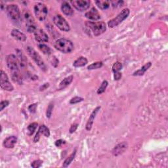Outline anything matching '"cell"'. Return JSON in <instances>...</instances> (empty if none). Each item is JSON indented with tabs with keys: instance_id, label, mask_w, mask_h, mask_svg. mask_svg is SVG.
<instances>
[{
	"instance_id": "cell-34",
	"label": "cell",
	"mask_w": 168,
	"mask_h": 168,
	"mask_svg": "<svg viewBox=\"0 0 168 168\" xmlns=\"http://www.w3.org/2000/svg\"><path fill=\"white\" fill-rule=\"evenodd\" d=\"M37 107H38V103H34V104H32L30 105L28 109H29L30 113H35Z\"/></svg>"
},
{
	"instance_id": "cell-33",
	"label": "cell",
	"mask_w": 168,
	"mask_h": 168,
	"mask_svg": "<svg viewBox=\"0 0 168 168\" xmlns=\"http://www.w3.org/2000/svg\"><path fill=\"white\" fill-rule=\"evenodd\" d=\"M9 104V100H2V101L0 103V111H2L3 110L4 108H5L7 107V106H8Z\"/></svg>"
},
{
	"instance_id": "cell-24",
	"label": "cell",
	"mask_w": 168,
	"mask_h": 168,
	"mask_svg": "<svg viewBox=\"0 0 168 168\" xmlns=\"http://www.w3.org/2000/svg\"><path fill=\"white\" fill-rule=\"evenodd\" d=\"M38 131L40 133L41 135H44L46 137H49L50 136L49 129L46 125H41Z\"/></svg>"
},
{
	"instance_id": "cell-35",
	"label": "cell",
	"mask_w": 168,
	"mask_h": 168,
	"mask_svg": "<svg viewBox=\"0 0 168 168\" xmlns=\"http://www.w3.org/2000/svg\"><path fill=\"white\" fill-rule=\"evenodd\" d=\"M65 143H66V141H64V140H63V139H59V140H57V141H55V146L57 147L60 148L61 146H62L63 144H64Z\"/></svg>"
},
{
	"instance_id": "cell-7",
	"label": "cell",
	"mask_w": 168,
	"mask_h": 168,
	"mask_svg": "<svg viewBox=\"0 0 168 168\" xmlns=\"http://www.w3.org/2000/svg\"><path fill=\"white\" fill-rule=\"evenodd\" d=\"M6 11L9 17L15 22H18L20 19V12L18 5L11 4L6 7Z\"/></svg>"
},
{
	"instance_id": "cell-13",
	"label": "cell",
	"mask_w": 168,
	"mask_h": 168,
	"mask_svg": "<svg viewBox=\"0 0 168 168\" xmlns=\"http://www.w3.org/2000/svg\"><path fill=\"white\" fill-rule=\"evenodd\" d=\"M33 33H34L35 40L38 42L42 43L47 42L49 41V37L47 34L42 29H37Z\"/></svg>"
},
{
	"instance_id": "cell-1",
	"label": "cell",
	"mask_w": 168,
	"mask_h": 168,
	"mask_svg": "<svg viewBox=\"0 0 168 168\" xmlns=\"http://www.w3.org/2000/svg\"><path fill=\"white\" fill-rule=\"evenodd\" d=\"M6 63L9 71L11 72L12 80L19 84L22 83V77L19 69L18 60L16 57L13 54H10L7 56Z\"/></svg>"
},
{
	"instance_id": "cell-11",
	"label": "cell",
	"mask_w": 168,
	"mask_h": 168,
	"mask_svg": "<svg viewBox=\"0 0 168 168\" xmlns=\"http://www.w3.org/2000/svg\"><path fill=\"white\" fill-rule=\"evenodd\" d=\"M70 3L76 10L81 12L88 9L91 3L90 1H87V0H74V1H70Z\"/></svg>"
},
{
	"instance_id": "cell-38",
	"label": "cell",
	"mask_w": 168,
	"mask_h": 168,
	"mask_svg": "<svg viewBox=\"0 0 168 168\" xmlns=\"http://www.w3.org/2000/svg\"><path fill=\"white\" fill-rule=\"evenodd\" d=\"M49 86V83H44L43 85H42L40 87V91H44L46 90V89H47Z\"/></svg>"
},
{
	"instance_id": "cell-17",
	"label": "cell",
	"mask_w": 168,
	"mask_h": 168,
	"mask_svg": "<svg viewBox=\"0 0 168 168\" xmlns=\"http://www.w3.org/2000/svg\"><path fill=\"white\" fill-rule=\"evenodd\" d=\"M11 36L16 40L20 42H25L26 40V36L23 32H22L18 29H15L11 31Z\"/></svg>"
},
{
	"instance_id": "cell-21",
	"label": "cell",
	"mask_w": 168,
	"mask_h": 168,
	"mask_svg": "<svg viewBox=\"0 0 168 168\" xmlns=\"http://www.w3.org/2000/svg\"><path fill=\"white\" fill-rule=\"evenodd\" d=\"M88 63L87 59L84 57H80L77 58L73 63V66L76 68H78V67H83L86 66Z\"/></svg>"
},
{
	"instance_id": "cell-4",
	"label": "cell",
	"mask_w": 168,
	"mask_h": 168,
	"mask_svg": "<svg viewBox=\"0 0 168 168\" xmlns=\"http://www.w3.org/2000/svg\"><path fill=\"white\" fill-rule=\"evenodd\" d=\"M26 51H27L28 54L29 55L30 57L33 59V61H34L36 64L40 67L41 70H42L44 72H46L47 70V66L46 64H45L43 59H42L40 54H39L38 52H36V50L30 46L27 47Z\"/></svg>"
},
{
	"instance_id": "cell-8",
	"label": "cell",
	"mask_w": 168,
	"mask_h": 168,
	"mask_svg": "<svg viewBox=\"0 0 168 168\" xmlns=\"http://www.w3.org/2000/svg\"><path fill=\"white\" fill-rule=\"evenodd\" d=\"M53 22L61 31L69 32L70 30V26L69 22L60 15H56L53 17Z\"/></svg>"
},
{
	"instance_id": "cell-37",
	"label": "cell",
	"mask_w": 168,
	"mask_h": 168,
	"mask_svg": "<svg viewBox=\"0 0 168 168\" xmlns=\"http://www.w3.org/2000/svg\"><path fill=\"white\" fill-rule=\"evenodd\" d=\"M122 76V73H120V72H115L114 73V80L116 81L120 80L121 79Z\"/></svg>"
},
{
	"instance_id": "cell-18",
	"label": "cell",
	"mask_w": 168,
	"mask_h": 168,
	"mask_svg": "<svg viewBox=\"0 0 168 168\" xmlns=\"http://www.w3.org/2000/svg\"><path fill=\"white\" fill-rule=\"evenodd\" d=\"M61 11L66 16H72L74 14V10L67 2H63L61 5Z\"/></svg>"
},
{
	"instance_id": "cell-36",
	"label": "cell",
	"mask_w": 168,
	"mask_h": 168,
	"mask_svg": "<svg viewBox=\"0 0 168 168\" xmlns=\"http://www.w3.org/2000/svg\"><path fill=\"white\" fill-rule=\"evenodd\" d=\"M77 127H78V124H72L71 126H70V130H69V132L70 133H74L76 130L77 129Z\"/></svg>"
},
{
	"instance_id": "cell-22",
	"label": "cell",
	"mask_w": 168,
	"mask_h": 168,
	"mask_svg": "<svg viewBox=\"0 0 168 168\" xmlns=\"http://www.w3.org/2000/svg\"><path fill=\"white\" fill-rule=\"evenodd\" d=\"M95 4L97 5V7L101 10H106L109 8L110 2L109 1H102V0H99V1H95Z\"/></svg>"
},
{
	"instance_id": "cell-19",
	"label": "cell",
	"mask_w": 168,
	"mask_h": 168,
	"mask_svg": "<svg viewBox=\"0 0 168 168\" xmlns=\"http://www.w3.org/2000/svg\"><path fill=\"white\" fill-rule=\"evenodd\" d=\"M151 66H152V63H151V62H148L147 63L145 64L144 65H143L141 69H139L137 71H135L134 73L133 74V76H143L145 72H146L151 67Z\"/></svg>"
},
{
	"instance_id": "cell-16",
	"label": "cell",
	"mask_w": 168,
	"mask_h": 168,
	"mask_svg": "<svg viewBox=\"0 0 168 168\" xmlns=\"http://www.w3.org/2000/svg\"><path fill=\"white\" fill-rule=\"evenodd\" d=\"M85 16L87 19L91 20H98L100 19V15L99 11L95 7H93L90 11H87L85 14Z\"/></svg>"
},
{
	"instance_id": "cell-12",
	"label": "cell",
	"mask_w": 168,
	"mask_h": 168,
	"mask_svg": "<svg viewBox=\"0 0 168 168\" xmlns=\"http://www.w3.org/2000/svg\"><path fill=\"white\" fill-rule=\"evenodd\" d=\"M128 148V144L127 142H122L114 147L113 150V154L114 156H118L124 153Z\"/></svg>"
},
{
	"instance_id": "cell-23",
	"label": "cell",
	"mask_w": 168,
	"mask_h": 168,
	"mask_svg": "<svg viewBox=\"0 0 168 168\" xmlns=\"http://www.w3.org/2000/svg\"><path fill=\"white\" fill-rule=\"evenodd\" d=\"M76 148H75V150H74V152L72 153L68 158H67L63 162V167H69L70 164L72 162V161H73L75 158V156H76Z\"/></svg>"
},
{
	"instance_id": "cell-9",
	"label": "cell",
	"mask_w": 168,
	"mask_h": 168,
	"mask_svg": "<svg viewBox=\"0 0 168 168\" xmlns=\"http://www.w3.org/2000/svg\"><path fill=\"white\" fill-rule=\"evenodd\" d=\"M23 16L25 19L26 30L29 33H34L38 29L33 16L29 12H28V11H25Z\"/></svg>"
},
{
	"instance_id": "cell-2",
	"label": "cell",
	"mask_w": 168,
	"mask_h": 168,
	"mask_svg": "<svg viewBox=\"0 0 168 168\" xmlns=\"http://www.w3.org/2000/svg\"><path fill=\"white\" fill-rule=\"evenodd\" d=\"M55 48L63 53H69L74 50V44L66 38H60L55 42Z\"/></svg>"
},
{
	"instance_id": "cell-31",
	"label": "cell",
	"mask_w": 168,
	"mask_h": 168,
	"mask_svg": "<svg viewBox=\"0 0 168 168\" xmlns=\"http://www.w3.org/2000/svg\"><path fill=\"white\" fill-rule=\"evenodd\" d=\"M83 100H84L83 98L76 96V97H74L73 98H72L70 100V104H77V103H79L82 102Z\"/></svg>"
},
{
	"instance_id": "cell-28",
	"label": "cell",
	"mask_w": 168,
	"mask_h": 168,
	"mask_svg": "<svg viewBox=\"0 0 168 168\" xmlns=\"http://www.w3.org/2000/svg\"><path fill=\"white\" fill-rule=\"evenodd\" d=\"M103 63L101 61H98V62H95L92 63L89 66H88L87 69L88 70H95V69H100L103 66Z\"/></svg>"
},
{
	"instance_id": "cell-32",
	"label": "cell",
	"mask_w": 168,
	"mask_h": 168,
	"mask_svg": "<svg viewBox=\"0 0 168 168\" xmlns=\"http://www.w3.org/2000/svg\"><path fill=\"white\" fill-rule=\"evenodd\" d=\"M43 164V161L40 160H34L32 163L31 164V166L33 168H39Z\"/></svg>"
},
{
	"instance_id": "cell-6",
	"label": "cell",
	"mask_w": 168,
	"mask_h": 168,
	"mask_svg": "<svg viewBox=\"0 0 168 168\" xmlns=\"http://www.w3.org/2000/svg\"><path fill=\"white\" fill-rule=\"evenodd\" d=\"M33 11L38 20L43 21L46 19L48 13V9L47 6L42 3H38L34 5Z\"/></svg>"
},
{
	"instance_id": "cell-29",
	"label": "cell",
	"mask_w": 168,
	"mask_h": 168,
	"mask_svg": "<svg viewBox=\"0 0 168 168\" xmlns=\"http://www.w3.org/2000/svg\"><path fill=\"white\" fill-rule=\"evenodd\" d=\"M53 108H54V103L53 102H51L49 104V106L46 111V116L47 118H50V117H51Z\"/></svg>"
},
{
	"instance_id": "cell-25",
	"label": "cell",
	"mask_w": 168,
	"mask_h": 168,
	"mask_svg": "<svg viewBox=\"0 0 168 168\" xmlns=\"http://www.w3.org/2000/svg\"><path fill=\"white\" fill-rule=\"evenodd\" d=\"M39 49H40V51L46 55H50L51 54V49L46 44L41 43L38 46Z\"/></svg>"
},
{
	"instance_id": "cell-20",
	"label": "cell",
	"mask_w": 168,
	"mask_h": 168,
	"mask_svg": "<svg viewBox=\"0 0 168 168\" xmlns=\"http://www.w3.org/2000/svg\"><path fill=\"white\" fill-rule=\"evenodd\" d=\"M74 79V76H69L68 77H65L64 79H63L62 81L60 82L59 84V89H63L66 88L67 86H69L70 84L72 82Z\"/></svg>"
},
{
	"instance_id": "cell-26",
	"label": "cell",
	"mask_w": 168,
	"mask_h": 168,
	"mask_svg": "<svg viewBox=\"0 0 168 168\" xmlns=\"http://www.w3.org/2000/svg\"><path fill=\"white\" fill-rule=\"evenodd\" d=\"M38 126V123L33 122V123H32V124H30L29 126H28V127H27L28 135H30V136L32 135L34 133V132L36 131Z\"/></svg>"
},
{
	"instance_id": "cell-3",
	"label": "cell",
	"mask_w": 168,
	"mask_h": 168,
	"mask_svg": "<svg viewBox=\"0 0 168 168\" xmlns=\"http://www.w3.org/2000/svg\"><path fill=\"white\" fill-rule=\"evenodd\" d=\"M86 26L89 30H91L95 36H99L106 32V24L103 21L93 22L87 21Z\"/></svg>"
},
{
	"instance_id": "cell-10",
	"label": "cell",
	"mask_w": 168,
	"mask_h": 168,
	"mask_svg": "<svg viewBox=\"0 0 168 168\" xmlns=\"http://www.w3.org/2000/svg\"><path fill=\"white\" fill-rule=\"evenodd\" d=\"M0 87L4 91H12L14 90V87L9 82L7 74L3 70H1V77H0Z\"/></svg>"
},
{
	"instance_id": "cell-27",
	"label": "cell",
	"mask_w": 168,
	"mask_h": 168,
	"mask_svg": "<svg viewBox=\"0 0 168 168\" xmlns=\"http://www.w3.org/2000/svg\"><path fill=\"white\" fill-rule=\"evenodd\" d=\"M108 82L106 81V80H104L102 83H101V85L100 86V87H99L98 89V90H97V94L99 95H100V94H102L103 93L105 90L106 89V88H107L108 87Z\"/></svg>"
},
{
	"instance_id": "cell-30",
	"label": "cell",
	"mask_w": 168,
	"mask_h": 168,
	"mask_svg": "<svg viewBox=\"0 0 168 168\" xmlns=\"http://www.w3.org/2000/svg\"><path fill=\"white\" fill-rule=\"evenodd\" d=\"M122 69V64L120 62H116L113 66V71L114 73L120 72Z\"/></svg>"
},
{
	"instance_id": "cell-39",
	"label": "cell",
	"mask_w": 168,
	"mask_h": 168,
	"mask_svg": "<svg viewBox=\"0 0 168 168\" xmlns=\"http://www.w3.org/2000/svg\"><path fill=\"white\" fill-rule=\"evenodd\" d=\"M40 136H41L40 133L38 131V132H37V133H36V136L34 137V138H33V142H34V143H37V142H38V141H39V140H40Z\"/></svg>"
},
{
	"instance_id": "cell-14",
	"label": "cell",
	"mask_w": 168,
	"mask_h": 168,
	"mask_svg": "<svg viewBox=\"0 0 168 168\" xmlns=\"http://www.w3.org/2000/svg\"><path fill=\"white\" fill-rule=\"evenodd\" d=\"M100 109V106H97V108H95L93 111L92 112V113L91 114L90 116H89V118L87 122V124L86 126V129L87 131H90L92 128L93 124V122L95 120V117H96L97 113H99V111Z\"/></svg>"
},
{
	"instance_id": "cell-5",
	"label": "cell",
	"mask_w": 168,
	"mask_h": 168,
	"mask_svg": "<svg viewBox=\"0 0 168 168\" xmlns=\"http://www.w3.org/2000/svg\"><path fill=\"white\" fill-rule=\"evenodd\" d=\"M130 9L127 8L124 9L114 19L108 21V27L110 28V29H113V28L118 26L123 21L128 17V16L130 15Z\"/></svg>"
},
{
	"instance_id": "cell-15",
	"label": "cell",
	"mask_w": 168,
	"mask_h": 168,
	"mask_svg": "<svg viewBox=\"0 0 168 168\" xmlns=\"http://www.w3.org/2000/svg\"><path fill=\"white\" fill-rule=\"evenodd\" d=\"M17 142V137L15 136H10L4 140L3 145L6 148H13Z\"/></svg>"
}]
</instances>
